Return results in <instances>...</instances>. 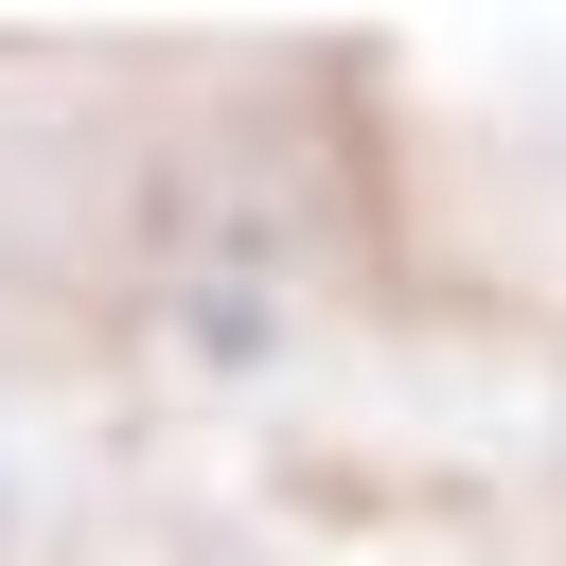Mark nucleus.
<instances>
[{
    "label": "nucleus",
    "instance_id": "1",
    "mask_svg": "<svg viewBox=\"0 0 566 566\" xmlns=\"http://www.w3.org/2000/svg\"><path fill=\"white\" fill-rule=\"evenodd\" d=\"M18 531H35V424L0 407V548H18Z\"/></svg>",
    "mask_w": 566,
    "mask_h": 566
}]
</instances>
